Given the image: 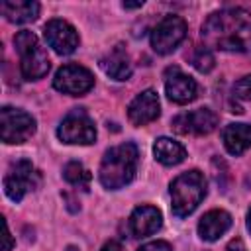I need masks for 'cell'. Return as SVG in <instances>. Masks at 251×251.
Wrapping results in <instances>:
<instances>
[{
  "mask_svg": "<svg viewBox=\"0 0 251 251\" xmlns=\"http://www.w3.org/2000/svg\"><path fill=\"white\" fill-rule=\"evenodd\" d=\"M137 159H139V153L135 143L131 141L110 147L104 153L100 163V171H98L100 184L108 190H118L129 184L137 171Z\"/></svg>",
  "mask_w": 251,
  "mask_h": 251,
  "instance_id": "7a4b0ae2",
  "label": "cell"
},
{
  "mask_svg": "<svg viewBox=\"0 0 251 251\" xmlns=\"http://www.w3.org/2000/svg\"><path fill=\"white\" fill-rule=\"evenodd\" d=\"M192 65L196 67V71L200 73H210L216 65V59H214V53L208 49V47H198L192 55Z\"/></svg>",
  "mask_w": 251,
  "mask_h": 251,
  "instance_id": "44dd1931",
  "label": "cell"
},
{
  "mask_svg": "<svg viewBox=\"0 0 251 251\" xmlns=\"http://www.w3.org/2000/svg\"><path fill=\"white\" fill-rule=\"evenodd\" d=\"M35 133V120L31 114L20 108L4 106L0 110V135L8 145L24 143Z\"/></svg>",
  "mask_w": 251,
  "mask_h": 251,
  "instance_id": "5b68a950",
  "label": "cell"
},
{
  "mask_svg": "<svg viewBox=\"0 0 251 251\" xmlns=\"http://www.w3.org/2000/svg\"><path fill=\"white\" fill-rule=\"evenodd\" d=\"M137 251H173V247H171L167 241L157 239V241H149V243L141 245Z\"/></svg>",
  "mask_w": 251,
  "mask_h": 251,
  "instance_id": "603a6c76",
  "label": "cell"
},
{
  "mask_svg": "<svg viewBox=\"0 0 251 251\" xmlns=\"http://www.w3.org/2000/svg\"><path fill=\"white\" fill-rule=\"evenodd\" d=\"M100 251H124V249H122V243H120V241L110 239V241H106V243L102 245V249H100Z\"/></svg>",
  "mask_w": 251,
  "mask_h": 251,
  "instance_id": "484cf974",
  "label": "cell"
},
{
  "mask_svg": "<svg viewBox=\"0 0 251 251\" xmlns=\"http://www.w3.org/2000/svg\"><path fill=\"white\" fill-rule=\"evenodd\" d=\"M163 226V216L155 206H139L129 216L131 237H147L159 231Z\"/></svg>",
  "mask_w": 251,
  "mask_h": 251,
  "instance_id": "5bb4252c",
  "label": "cell"
},
{
  "mask_svg": "<svg viewBox=\"0 0 251 251\" xmlns=\"http://www.w3.org/2000/svg\"><path fill=\"white\" fill-rule=\"evenodd\" d=\"M165 92L171 102L188 104L198 96V84L178 67H169L165 73Z\"/></svg>",
  "mask_w": 251,
  "mask_h": 251,
  "instance_id": "7c38bea8",
  "label": "cell"
},
{
  "mask_svg": "<svg viewBox=\"0 0 251 251\" xmlns=\"http://www.w3.org/2000/svg\"><path fill=\"white\" fill-rule=\"evenodd\" d=\"M226 251H247V249H245V245H243V241H241L239 237H235V239H231V241L227 243V247H226Z\"/></svg>",
  "mask_w": 251,
  "mask_h": 251,
  "instance_id": "d4e9b609",
  "label": "cell"
},
{
  "mask_svg": "<svg viewBox=\"0 0 251 251\" xmlns=\"http://www.w3.org/2000/svg\"><path fill=\"white\" fill-rule=\"evenodd\" d=\"M16 51L20 55V71L25 80H39L49 71V57L47 51L41 47L33 31L22 29L14 37Z\"/></svg>",
  "mask_w": 251,
  "mask_h": 251,
  "instance_id": "277c9868",
  "label": "cell"
},
{
  "mask_svg": "<svg viewBox=\"0 0 251 251\" xmlns=\"http://www.w3.org/2000/svg\"><path fill=\"white\" fill-rule=\"evenodd\" d=\"M43 35L49 47L59 55H71L78 47V33L65 20H59V18L49 20L43 27Z\"/></svg>",
  "mask_w": 251,
  "mask_h": 251,
  "instance_id": "8fae6325",
  "label": "cell"
},
{
  "mask_svg": "<svg viewBox=\"0 0 251 251\" xmlns=\"http://www.w3.org/2000/svg\"><path fill=\"white\" fill-rule=\"evenodd\" d=\"M229 227H231V216L226 210H210L198 222V235L204 241H216Z\"/></svg>",
  "mask_w": 251,
  "mask_h": 251,
  "instance_id": "9a60e30c",
  "label": "cell"
},
{
  "mask_svg": "<svg viewBox=\"0 0 251 251\" xmlns=\"http://www.w3.org/2000/svg\"><path fill=\"white\" fill-rule=\"evenodd\" d=\"M53 86H55V90H59L63 94L82 96V94H86L94 86V76H92V73L86 67L69 63V65H63L55 73Z\"/></svg>",
  "mask_w": 251,
  "mask_h": 251,
  "instance_id": "9c48e42d",
  "label": "cell"
},
{
  "mask_svg": "<svg viewBox=\"0 0 251 251\" xmlns=\"http://www.w3.org/2000/svg\"><path fill=\"white\" fill-rule=\"evenodd\" d=\"M159 114H161V104L153 88L139 92L127 106V118L133 126H147L153 120H157Z\"/></svg>",
  "mask_w": 251,
  "mask_h": 251,
  "instance_id": "4fadbf2b",
  "label": "cell"
},
{
  "mask_svg": "<svg viewBox=\"0 0 251 251\" xmlns=\"http://www.w3.org/2000/svg\"><path fill=\"white\" fill-rule=\"evenodd\" d=\"M233 94L241 100H251V75L239 78L235 84H233Z\"/></svg>",
  "mask_w": 251,
  "mask_h": 251,
  "instance_id": "7402d4cb",
  "label": "cell"
},
{
  "mask_svg": "<svg viewBox=\"0 0 251 251\" xmlns=\"http://www.w3.org/2000/svg\"><path fill=\"white\" fill-rule=\"evenodd\" d=\"M218 126V116L210 108H196L178 114L173 120V127L180 135H208Z\"/></svg>",
  "mask_w": 251,
  "mask_h": 251,
  "instance_id": "30bf717a",
  "label": "cell"
},
{
  "mask_svg": "<svg viewBox=\"0 0 251 251\" xmlns=\"http://www.w3.org/2000/svg\"><path fill=\"white\" fill-rule=\"evenodd\" d=\"M169 192H171V200H173V214L176 218H186L204 200V196H206V178L196 169L186 171L171 182Z\"/></svg>",
  "mask_w": 251,
  "mask_h": 251,
  "instance_id": "3957f363",
  "label": "cell"
},
{
  "mask_svg": "<svg viewBox=\"0 0 251 251\" xmlns=\"http://www.w3.org/2000/svg\"><path fill=\"white\" fill-rule=\"evenodd\" d=\"M186 37V22L180 16L163 18L151 31V47L159 55L173 53Z\"/></svg>",
  "mask_w": 251,
  "mask_h": 251,
  "instance_id": "8992f818",
  "label": "cell"
},
{
  "mask_svg": "<svg viewBox=\"0 0 251 251\" xmlns=\"http://www.w3.org/2000/svg\"><path fill=\"white\" fill-rule=\"evenodd\" d=\"M63 176H65V180H67L69 184L78 186V188H88L90 178H92L90 173H88V169H84V165L78 163V161L67 163L65 169H63Z\"/></svg>",
  "mask_w": 251,
  "mask_h": 251,
  "instance_id": "ffe728a7",
  "label": "cell"
},
{
  "mask_svg": "<svg viewBox=\"0 0 251 251\" xmlns=\"http://www.w3.org/2000/svg\"><path fill=\"white\" fill-rule=\"evenodd\" d=\"M100 69L114 80H127L131 76V63L122 45H116L100 59Z\"/></svg>",
  "mask_w": 251,
  "mask_h": 251,
  "instance_id": "2e32d148",
  "label": "cell"
},
{
  "mask_svg": "<svg viewBox=\"0 0 251 251\" xmlns=\"http://www.w3.org/2000/svg\"><path fill=\"white\" fill-rule=\"evenodd\" d=\"M153 155L161 165L173 167L186 159V149L182 143H178L171 137H159L153 143Z\"/></svg>",
  "mask_w": 251,
  "mask_h": 251,
  "instance_id": "d6986e66",
  "label": "cell"
},
{
  "mask_svg": "<svg viewBox=\"0 0 251 251\" xmlns=\"http://www.w3.org/2000/svg\"><path fill=\"white\" fill-rule=\"evenodd\" d=\"M247 227H249V231H251V210H249V214H247Z\"/></svg>",
  "mask_w": 251,
  "mask_h": 251,
  "instance_id": "83f0119b",
  "label": "cell"
},
{
  "mask_svg": "<svg viewBox=\"0 0 251 251\" xmlns=\"http://www.w3.org/2000/svg\"><path fill=\"white\" fill-rule=\"evenodd\" d=\"M122 6H124L126 10H135V8H141V6H143V0H141V2H124Z\"/></svg>",
  "mask_w": 251,
  "mask_h": 251,
  "instance_id": "4316f807",
  "label": "cell"
},
{
  "mask_svg": "<svg viewBox=\"0 0 251 251\" xmlns=\"http://www.w3.org/2000/svg\"><path fill=\"white\" fill-rule=\"evenodd\" d=\"M12 247H14V239H12V233H10L8 222L4 220V247H2V251H10Z\"/></svg>",
  "mask_w": 251,
  "mask_h": 251,
  "instance_id": "cb8c5ba5",
  "label": "cell"
},
{
  "mask_svg": "<svg viewBox=\"0 0 251 251\" xmlns=\"http://www.w3.org/2000/svg\"><path fill=\"white\" fill-rule=\"evenodd\" d=\"M57 137L69 145H90L96 141V127L82 110H75L57 127Z\"/></svg>",
  "mask_w": 251,
  "mask_h": 251,
  "instance_id": "52a82bcc",
  "label": "cell"
},
{
  "mask_svg": "<svg viewBox=\"0 0 251 251\" xmlns=\"http://www.w3.org/2000/svg\"><path fill=\"white\" fill-rule=\"evenodd\" d=\"M0 10L12 24H29L39 16V4L33 0H6L2 2Z\"/></svg>",
  "mask_w": 251,
  "mask_h": 251,
  "instance_id": "e0dca14e",
  "label": "cell"
},
{
  "mask_svg": "<svg viewBox=\"0 0 251 251\" xmlns=\"http://www.w3.org/2000/svg\"><path fill=\"white\" fill-rule=\"evenodd\" d=\"M202 39L208 49L251 51V14L243 8H226L210 14L202 25Z\"/></svg>",
  "mask_w": 251,
  "mask_h": 251,
  "instance_id": "6da1fadb",
  "label": "cell"
},
{
  "mask_svg": "<svg viewBox=\"0 0 251 251\" xmlns=\"http://www.w3.org/2000/svg\"><path fill=\"white\" fill-rule=\"evenodd\" d=\"M39 182V173L27 159H20L12 163L8 175L4 176V192L10 200L20 202L29 190H33Z\"/></svg>",
  "mask_w": 251,
  "mask_h": 251,
  "instance_id": "ba28073f",
  "label": "cell"
},
{
  "mask_svg": "<svg viewBox=\"0 0 251 251\" xmlns=\"http://www.w3.org/2000/svg\"><path fill=\"white\" fill-rule=\"evenodd\" d=\"M229 155H241L251 147V124H229L222 133Z\"/></svg>",
  "mask_w": 251,
  "mask_h": 251,
  "instance_id": "ac0fdd59",
  "label": "cell"
}]
</instances>
